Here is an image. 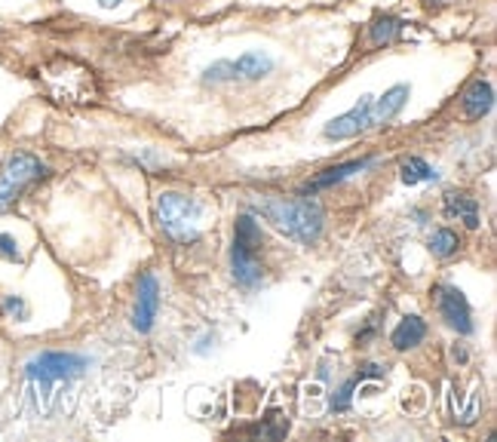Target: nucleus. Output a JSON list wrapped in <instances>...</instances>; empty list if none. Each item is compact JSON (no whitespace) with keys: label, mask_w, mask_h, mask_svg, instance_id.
<instances>
[{"label":"nucleus","mask_w":497,"mask_h":442,"mask_svg":"<svg viewBox=\"0 0 497 442\" xmlns=\"http://www.w3.org/2000/svg\"><path fill=\"white\" fill-rule=\"evenodd\" d=\"M408 99H412V86L408 83H390L384 92L378 96H362L356 99L347 111L335 114L332 120H326L320 130L322 142L338 145V142H351V138H359L366 132L384 130L393 120L402 117V111L408 108Z\"/></svg>","instance_id":"obj_1"},{"label":"nucleus","mask_w":497,"mask_h":442,"mask_svg":"<svg viewBox=\"0 0 497 442\" xmlns=\"http://www.w3.org/2000/svg\"><path fill=\"white\" fill-rule=\"evenodd\" d=\"M252 212L271 221L286 240L301 246H313L326 231V209L320 200H313V193H301V197H264L252 200Z\"/></svg>","instance_id":"obj_2"},{"label":"nucleus","mask_w":497,"mask_h":442,"mask_svg":"<svg viewBox=\"0 0 497 442\" xmlns=\"http://www.w3.org/2000/svg\"><path fill=\"white\" fill-rule=\"evenodd\" d=\"M277 74V59L264 50H248L240 56L215 59L200 71V83L206 90H246Z\"/></svg>","instance_id":"obj_3"},{"label":"nucleus","mask_w":497,"mask_h":442,"mask_svg":"<svg viewBox=\"0 0 497 442\" xmlns=\"http://www.w3.org/2000/svg\"><path fill=\"white\" fill-rule=\"evenodd\" d=\"M90 368V357L71 351H43L25 363V384H28V397L35 403H46L59 384L80 378Z\"/></svg>","instance_id":"obj_4"},{"label":"nucleus","mask_w":497,"mask_h":442,"mask_svg":"<svg viewBox=\"0 0 497 442\" xmlns=\"http://www.w3.org/2000/svg\"><path fill=\"white\" fill-rule=\"evenodd\" d=\"M261 225L255 221L252 212L237 216L233 225V243H231V271L240 289L255 292L264 283V267H261Z\"/></svg>","instance_id":"obj_5"},{"label":"nucleus","mask_w":497,"mask_h":442,"mask_svg":"<svg viewBox=\"0 0 497 442\" xmlns=\"http://www.w3.org/2000/svg\"><path fill=\"white\" fill-rule=\"evenodd\" d=\"M203 200L187 197L178 191H163L154 200V218L160 231L176 243H193L200 240V218H203Z\"/></svg>","instance_id":"obj_6"},{"label":"nucleus","mask_w":497,"mask_h":442,"mask_svg":"<svg viewBox=\"0 0 497 442\" xmlns=\"http://www.w3.org/2000/svg\"><path fill=\"white\" fill-rule=\"evenodd\" d=\"M46 176H50V166L40 157H35V154H28V151L12 154L4 163V170H0V212L12 209V206H16L37 182H43Z\"/></svg>","instance_id":"obj_7"},{"label":"nucleus","mask_w":497,"mask_h":442,"mask_svg":"<svg viewBox=\"0 0 497 442\" xmlns=\"http://www.w3.org/2000/svg\"><path fill=\"white\" fill-rule=\"evenodd\" d=\"M436 307H439V317L446 320L458 335H473V311H469V301L458 286L439 283L433 289Z\"/></svg>","instance_id":"obj_8"},{"label":"nucleus","mask_w":497,"mask_h":442,"mask_svg":"<svg viewBox=\"0 0 497 442\" xmlns=\"http://www.w3.org/2000/svg\"><path fill=\"white\" fill-rule=\"evenodd\" d=\"M160 301H163V295H160V280L154 277L151 271L142 273L136 283V307H132V329L147 335L154 329V323H157V313H160Z\"/></svg>","instance_id":"obj_9"},{"label":"nucleus","mask_w":497,"mask_h":442,"mask_svg":"<svg viewBox=\"0 0 497 442\" xmlns=\"http://www.w3.org/2000/svg\"><path fill=\"white\" fill-rule=\"evenodd\" d=\"M378 163V157H359V160H351V163H338V166H328L326 172H320L313 182H307L304 193H320V191H328V187L347 182V178L359 176V172L372 170V166Z\"/></svg>","instance_id":"obj_10"},{"label":"nucleus","mask_w":497,"mask_h":442,"mask_svg":"<svg viewBox=\"0 0 497 442\" xmlns=\"http://www.w3.org/2000/svg\"><path fill=\"white\" fill-rule=\"evenodd\" d=\"M461 108H463V117L467 120H482L488 117L494 108V90L488 80H473V83L463 90L461 96Z\"/></svg>","instance_id":"obj_11"},{"label":"nucleus","mask_w":497,"mask_h":442,"mask_svg":"<svg viewBox=\"0 0 497 442\" xmlns=\"http://www.w3.org/2000/svg\"><path fill=\"white\" fill-rule=\"evenodd\" d=\"M446 216L463 221L469 231H476V227L482 225L479 203H476V197H469V193H446Z\"/></svg>","instance_id":"obj_12"},{"label":"nucleus","mask_w":497,"mask_h":442,"mask_svg":"<svg viewBox=\"0 0 497 442\" xmlns=\"http://www.w3.org/2000/svg\"><path fill=\"white\" fill-rule=\"evenodd\" d=\"M427 338V323L421 317H406L399 320V326L390 332V344L396 351H412Z\"/></svg>","instance_id":"obj_13"},{"label":"nucleus","mask_w":497,"mask_h":442,"mask_svg":"<svg viewBox=\"0 0 497 442\" xmlns=\"http://www.w3.org/2000/svg\"><path fill=\"white\" fill-rule=\"evenodd\" d=\"M406 31V22L396 16H375L372 25H368V43L372 46H390L402 37Z\"/></svg>","instance_id":"obj_14"},{"label":"nucleus","mask_w":497,"mask_h":442,"mask_svg":"<svg viewBox=\"0 0 497 442\" xmlns=\"http://www.w3.org/2000/svg\"><path fill=\"white\" fill-rule=\"evenodd\" d=\"M381 375H384V368H381V366H366V372L353 375V378L347 381V384L332 397V412H347V408H351V403H353V391H356V387H359L366 378H381Z\"/></svg>","instance_id":"obj_15"},{"label":"nucleus","mask_w":497,"mask_h":442,"mask_svg":"<svg viewBox=\"0 0 497 442\" xmlns=\"http://www.w3.org/2000/svg\"><path fill=\"white\" fill-rule=\"evenodd\" d=\"M399 178H402V185H424V182H436V170L433 166L427 163L424 157H408V160H402V166H399Z\"/></svg>","instance_id":"obj_16"},{"label":"nucleus","mask_w":497,"mask_h":442,"mask_svg":"<svg viewBox=\"0 0 497 442\" xmlns=\"http://www.w3.org/2000/svg\"><path fill=\"white\" fill-rule=\"evenodd\" d=\"M458 249H461V240L452 227L433 231V237H430V252H433L436 258H452V256H458Z\"/></svg>","instance_id":"obj_17"},{"label":"nucleus","mask_w":497,"mask_h":442,"mask_svg":"<svg viewBox=\"0 0 497 442\" xmlns=\"http://www.w3.org/2000/svg\"><path fill=\"white\" fill-rule=\"evenodd\" d=\"M28 313H31V307L22 295H0V317L4 320L22 323V320H28Z\"/></svg>","instance_id":"obj_18"},{"label":"nucleus","mask_w":497,"mask_h":442,"mask_svg":"<svg viewBox=\"0 0 497 442\" xmlns=\"http://www.w3.org/2000/svg\"><path fill=\"white\" fill-rule=\"evenodd\" d=\"M0 258L10 261V264H22V249H19L16 237H10V233H0Z\"/></svg>","instance_id":"obj_19"},{"label":"nucleus","mask_w":497,"mask_h":442,"mask_svg":"<svg viewBox=\"0 0 497 442\" xmlns=\"http://www.w3.org/2000/svg\"><path fill=\"white\" fill-rule=\"evenodd\" d=\"M99 6H105V10H114V6H120L123 0H96Z\"/></svg>","instance_id":"obj_20"},{"label":"nucleus","mask_w":497,"mask_h":442,"mask_svg":"<svg viewBox=\"0 0 497 442\" xmlns=\"http://www.w3.org/2000/svg\"><path fill=\"white\" fill-rule=\"evenodd\" d=\"M452 357H454V359H461V363H463V359H467V353H463L461 347H454V351H452Z\"/></svg>","instance_id":"obj_21"}]
</instances>
